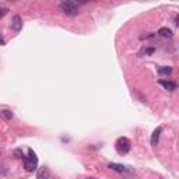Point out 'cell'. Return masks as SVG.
Returning a JSON list of instances; mask_svg holds the SVG:
<instances>
[{"label": "cell", "instance_id": "cell-15", "mask_svg": "<svg viewBox=\"0 0 179 179\" xmlns=\"http://www.w3.org/2000/svg\"><path fill=\"white\" fill-rule=\"evenodd\" d=\"M4 45H6V41H4L3 38L0 37V46H4Z\"/></svg>", "mask_w": 179, "mask_h": 179}, {"label": "cell", "instance_id": "cell-6", "mask_svg": "<svg viewBox=\"0 0 179 179\" xmlns=\"http://www.w3.org/2000/svg\"><path fill=\"white\" fill-rule=\"evenodd\" d=\"M108 168L113 169V171H116V172H119V174H125L127 171V168H129V166H125V165H122V164L111 163L109 165H108Z\"/></svg>", "mask_w": 179, "mask_h": 179}, {"label": "cell", "instance_id": "cell-10", "mask_svg": "<svg viewBox=\"0 0 179 179\" xmlns=\"http://www.w3.org/2000/svg\"><path fill=\"white\" fill-rule=\"evenodd\" d=\"M158 35H161L163 38H171V37H172V31L169 30V28L163 27V28H159V30H158Z\"/></svg>", "mask_w": 179, "mask_h": 179}, {"label": "cell", "instance_id": "cell-14", "mask_svg": "<svg viewBox=\"0 0 179 179\" xmlns=\"http://www.w3.org/2000/svg\"><path fill=\"white\" fill-rule=\"evenodd\" d=\"M14 154L17 155V158H21V157H24L23 154H21V151H20V150H16V151H14Z\"/></svg>", "mask_w": 179, "mask_h": 179}, {"label": "cell", "instance_id": "cell-4", "mask_svg": "<svg viewBox=\"0 0 179 179\" xmlns=\"http://www.w3.org/2000/svg\"><path fill=\"white\" fill-rule=\"evenodd\" d=\"M11 28L14 31H21L23 28V20H21L20 16H14L13 17V21H11Z\"/></svg>", "mask_w": 179, "mask_h": 179}, {"label": "cell", "instance_id": "cell-9", "mask_svg": "<svg viewBox=\"0 0 179 179\" xmlns=\"http://www.w3.org/2000/svg\"><path fill=\"white\" fill-rule=\"evenodd\" d=\"M37 179H49V169L46 166H43L38 171V175H37Z\"/></svg>", "mask_w": 179, "mask_h": 179}, {"label": "cell", "instance_id": "cell-3", "mask_svg": "<svg viewBox=\"0 0 179 179\" xmlns=\"http://www.w3.org/2000/svg\"><path fill=\"white\" fill-rule=\"evenodd\" d=\"M60 9L69 17H74L79 14V7H77V3H74V2H62Z\"/></svg>", "mask_w": 179, "mask_h": 179}, {"label": "cell", "instance_id": "cell-5", "mask_svg": "<svg viewBox=\"0 0 179 179\" xmlns=\"http://www.w3.org/2000/svg\"><path fill=\"white\" fill-rule=\"evenodd\" d=\"M159 86H163L165 90H168V91H175L176 88H178V86H176V83H174V81H166V80H159L158 81Z\"/></svg>", "mask_w": 179, "mask_h": 179}, {"label": "cell", "instance_id": "cell-11", "mask_svg": "<svg viewBox=\"0 0 179 179\" xmlns=\"http://www.w3.org/2000/svg\"><path fill=\"white\" fill-rule=\"evenodd\" d=\"M0 116H2L4 120H11L13 119V112L9 109H3V111H0Z\"/></svg>", "mask_w": 179, "mask_h": 179}, {"label": "cell", "instance_id": "cell-1", "mask_svg": "<svg viewBox=\"0 0 179 179\" xmlns=\"http://www.w3.org/2000/svg\"><path fill=\"white\" fill-rule=\"evenodd\" d=\"M38 166V157L34 153V150H28V157H24V168L28 172H34Z\"/></svg>", "mask_w": 179, "mask_h": 179}, {"label": "cell", "instance_id": "cell-16", "mask_svg": "<svg viewBox=\"0 0 179 179\" xmlns=\"http://www.w3.org/2000/svg\"><path fill=\"white\" fill-rule=\"evenodd\" d=\"M90 179H95V178H90Z\"/></svg>", "mask_w": 179, "mask_h": 179}, {"label": "cell", "instance_id": "cell-12", "mask_svg": "<svg viewBox=\"0 0 179 179\" xmlns=\"http://www.w3.org/2000/svg\"><path fill=\"white\" fill-rule=\"evenodd\" d=\"M158 73L161 74V76H165V74H171V73H172V67H169V66H163V67H159V69H158Z\"/></svg>", "mask_w": 179, "mask_h": 179}, {"label": "cell", "instance_id": "cell-7", "mask_svg": "<svg viewBox=\"0 0 179 179\" xmlns=\"http://www.w3.org/2000/svg\"><path fill=\"white\" fill-rule=\"evenodd\" d=\"M161 132H163V127L159 126V127H157V129L153 132V134H151V146H153V147L157 146V143H158V140H159V134H161Z\"/></svg>", "mask_w": 179, "mask_h": 179}, {"label": "cell", "instance_id": "cell-13", "mask_svg": "<svg viewBox=\"0 0 179 179\" xmlns=\"http://www.w3.org/2000/svg\"><path fill=\"white\" fill-rule=\"evenodd\" d=\"M7 13H9V9H7V7H2V9H0V18L4 17Z\"/></svg>", "mask_w": 179, "mask_h": 179}, {"label": "cell", "instance_id": "cell-8", "mask_svg": "<svg viewBox=\"0 0 179 179\" xmlns=\"http://www.w3.org/2000/svg\"><path fill=\"white\" fill-rule=\"evenodd\" d=\"M154 52H155V48H154V46H144V48H143V49L139 52V56H140V57L151 56Z\"/></svg>", "mask_w": 179, "mask_h": 179}, {"label": "cell", "instance_id": "cell-2", "mask_svg": "<svg viewBox=\"0 0 179 179\" xmlns=\"http://www.w3.org/2000/svg\"><path fill=\"white\" fill-rule=\"evenodd\" d=\"M115 148H116V151H118V154L125 155V154H127L130 151V148H132V143H130V140L127 139V137H119L115 143Z\"/></svg>", "mask_w": 179, "mask_h": 179}]
</instances>
